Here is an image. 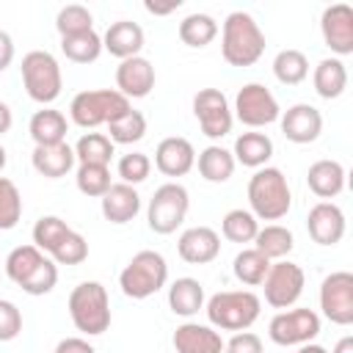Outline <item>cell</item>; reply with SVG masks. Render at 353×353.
I'll return each mask as SVG.
<instances>
[{
  "label": "cell",
  "mask_w": 353,
  "mask_h": 353,
  "mask_svg": "<svg viewBox=\"0 0 353 353\" xmlns=\"http://www.w3.org/2000/svg\"><path fill=\"white\" fill-rule=\"evenodd\" d=\"M55 30L63 36H77V33H85V30H94V14L80 6V3H69L58 11L55 17Z\"/></svg>",
  "instance_id": "cell-40"
},
{
  "label": "cell",
  "mask_w": 353,
  "mask_h": 353,
  "mask_svg": "<svg viewBox=\"0 0 353 353\" xmlns=\"http://www.w3.org/2000/svg\"><path fill=\"white\" fill-rule=\"evenodd\" d=\"M6 163H8V152H6V146L0 143V171L6 168Z\"/></svg>",
  "instance_id": "cell-54"
},
{
  "label": "cell",
  "mask_w": 353,
  "mask_h": 353,
  "mask_svg": "<svg viewBox=\"0 0 353 353\" xmlns=\"http://www.w3.org/2000/svg\"><path fill=\"white\" fill-rule=\"evenodd\" d=\"M11 124H14V113H11V108L0 99V135H6V132L11 130Z\"/></svg>",
  "instance_id": "cell-51"
},
{
  "label": "cell",
  "mask_w": 353,
  "mask_h": 353,
  "mask_svg": "<svg viewBox=\"0 0 353 353\" xmlns=\"http://www.w3.org/2000/svg\"><path fill=\"white\" fill-rule=\"evenodd\" d=\"M61 52L72 63H94L102 55V36L97 30H85L77 36H63L61 39Z\"/></svg>",
  "instance_id": "cell-34"
},
{
  "label": "cell",
  "mask_w": 353,
  "mask_h": 353,
  "mask_svg": "<svg viewBox=\"0 0 353 353\" xmlns=\"http://www.w3.org/2000/svg\"><path fill=\"white\" fill-rule=\"evenodd\" d=\"M215 36H218V22H215V17H210V14H204V11L188 14V17L179 22V39H182V44H188V47H193V50L207 47Z\"/></svg>",
  "instance_id": "cell-32"
},
{
  "label": "cell",
  "mask_w": 353,
  "mask_h": 353,
  "mask_svg": "<svg viewBox=\"0 0 353 353\" xmlns=\"http://www.w3.org/2000/svg\"><path fill=\"white\" fill-rule=\"evenodd\" d=\"M237 121H243L245 127L256 130V127H268L273 121H279L281 108L276 102V97L270 94L268 85L262 83H245L237 97H234V113Z\"/></svg>",
  "instance_id": "cell-9"
},
{
  "label": "cell",
  "mask_w": 353,
  "mask_h": 353,
  "mask_svg": "<svg viewBox=\"0 0 353 353\" xmlns=\"http://www.w3.org/2000/svg\"><path fill=\"white\" fill-rule=\"evenodd\" d=\"M303 284H306V276H303V268L301 265H295L290 259L270 262V270L262 279L265 303H270L273 309H290L301 298Z\"/></svg>",
  "instance_id": "cell-10"
},
{
  "label": "cell",
  "mask_w": 353,
  "mask_h": 353,
  "mask_svg": "<svg viewBox=\"0 0 353 353\" xmlns=\"http://www.w3.org/2000/svg\"><path fill=\"white\" fill-rule=\"evenodd\" d=\"M306 232L317 245H336L345 237V212L334 201H317L306 215Z\"/></svg>",
  "instance_id": "cell-17"
},
{
  "label": "cell",
  "mask_w": 353,
  "mask_h": 353,
  "mask_svg": "<svg viewBox=\"0 0 353 353\" xmlns=\"http://www.w3.org/2000/svg\"><path fill=\"white\" fill-rule=\"evenodd\" d=\"M273 74L284 85H298L309 77V58L301 50L287 47L273 58Z\"/></svg>",
  "instance_id": "cell-35"
},
{
  "label": "cell",
  "mask_w": 353,
  "mask_h": 353,
  "mask_svg": "<svg viewBox=\"0 0 353 353\" xmlns=\"http://www.w3.org/2000/svg\"><path fill=\"white\" fill-rule=\"evenodd\" d=\"M47 254L44 251H39L33 243L30 245H17L8 256H6V276L19 287L39 265H41V259H44Z\"/></svg>",
  "instance_id": "cell-36"
},
{
  "label": "cell",
  "mask_w": 353,
  "mask_h": 353,
  "mask_svg": "<svg viewBox=\"0 0 353 353\" xmlns=\"http://www.w3.org/2000/svg\"><path fill=\"white\" fill-rule=\"evenodd\" d=\"M320 334V314L314 309H306V306H298V309H284L279 312L270 325H268V336L281 345V347H290V345H306L312 342L314 336Z\"/></svg>",
  "instance_id": "cell-11"
},
{
  "label": "cell",
  "mask_w": 353,
  "mask_h": 353,
  "mask_svg": "<svg viewBox=\"0 0 353 353\" xmlns=\"http://www.w3.org/2000/svg\"><path fill=\"white\" fill-rule=\"evenodd\" d=\"M306 185L317 199L328 201L345 190V165L339 160H317L306 171Z\"/></svg>",
  "instance_id": "cell-23"
},
{
  "label": "cell",
  "mask_w": 353,
  "mask_h": 353,
  "mask_svg": "<svg viewBox=\"0 0 353 353\" xmlns=\"http://www.w3.org/2000/svg\"><path fill=\"white\" fill-rule=\"evenodd\" d=\"M116 171H119V176H121L124 185H132L135 188V185H141L152 174V160L143 152H130V154H121L119 157Z\"/></svg>",
  "instance_id": "cell-45"
},
{
  "label": "cell",
  "mask_w": 353,
  "mask_h": 353,
  "mask_svg": "<svg viewBox=\"0 0 353 353\" xmlns=\"http://www.w3.org/2000/svg\"><path fill=\"white\" fill-rule=\"evenodd\" d=\"M14 61V39L0 28V72H6Z\"/></svg>",
  "instance_id": "cell-49"
},
{
  "label": "cell",
  "mask_w": 353,
  "mask_h": 353,
  "mask_svg": "<svg viewBox=\"0 0 353 353\" xmlns=\"http://www.w3.org/2000/svg\"><path fill=\"white\" fill-rule=\"evenodd\" d=\"M33 168L47 179H61L74 168V149L63 141L55 146H36L30 154Z\"/></svg>",
  "instance_id": "cell-24"
},
{
  "label": "cell",
  "mask_w": 353,
  "mask_h": 353,
  "mask_svg": "<svg viewBox=\"0 0 353 353\" xmlns=\"http://www.w3.org/2000/svg\"><path fill=\"white\" fill-rule=\"evenodd\" d=\"M52 353H97V350H94V345H91L88 339H83V336H66V339H61V342L55 345Z\"/></svg>",
  "instance_id": "cell-48"
},
{
  "label": "cell",
  "mask_w": 353,
  "mask_h": 353,
  "mask_svg": "<svg viewBox=\"0 0 353 353\" xmlns=\"http://www.w3.org/2000/svg\"><path fill=\"white\" fill-rule=\"evenodd\" d=\"M154 66L149 58L143 55H135V58H127L116 66V91L127 99H143L149 97V91L154 88Z\"/></svg>",
  "instance_id": "cell-15"
},
{
  "label": "cell",
  "mask_w": 353,
  "mask_h": 353,
  "mask_svg": "<svg viewBox=\"0 0 353 353\" xmlns=\"http://www.w3.org/2000/svg\"><path fill=\"white\" fill-rule=\"evenodd\" d=\"M179 6H182V0H171V3H165V6H160V3H152V0H146V3H143V8H146L149 14H154V17H165V14L176 11Z\"/></svg>",
  "instance_id": "cell-50"
},
{
  "label": "cell",
  "mask_w": 353,
  "mask_h": 353,
  "mask_svg": "<svg viewBox=\"0 0 353 353\" xmlns=\"http://www.w3.org/2000/svg\"><path fill=\"white\" fill-rule=\"evenodd\" d=\"M193 116L201 127V132L212 141H221L223 135L232 132L234 116L229 108V99L221 88H201L193 97Z\"/></svg>",
  "instance_id": "cell-12"
},
{
  "label": "cell",
  "mask_w": 353,
  "mask_h": 353,
  "mask_svg": "<svg viewBox=\"0 0 353 353\" xmlns=\"http://www.w3.org/2000/svg\"><path fill=\"white\" fill-rule=\"evenodd\" d=\"M130 108H132L130 99L121 97L116 88H91V91L74 94V99L69 105V116L77 127L94 130L99 124H110Z\"/></svg>",
  "instance_id": "cell-7"
},
{
  "label": "cell",
  "mask_w": 353,
  "mask_h": 353,
  "mask_svg": "<svg viewBox=\"0 0 353 353\" xmlns=\"http://www.w3.org/2000/svg\"><path fill=\"white\" fill-rule=\"evenodd\" d=\"M207 320L218 331H248L262 312L259 295L251 290H221L204 303Z\"/></svg>",
  "instance_id": "cell-3"
},
{
  "label": "cell",
  "mask_w": 353,
  "mask_h": 353,
  "mask_svg": "<svg viewBox=\"0 0 353 353\" xmlns=\"http://www.w3.org/2000/svg\"><path fill=\"white\" fill-rule=\"evenodd\" d=\"M74 182H77V190L83 196L102 199L113 185L110 182V165H77Z\"/></svg>",
  "instance_id": "cell-41"
},
{
  "label": "cell",
  "mask_w": 353,
  "mask_h": 353,
  "mask_svg": "<svg viewBox=\"0 0 353 353\" xmlns=\"http://www.w3.org/2000/svg\"><path fill=\"white\" fill-rule=\"evenodd\" d=\"M312 83L323 99L342 97L347 88V69H345L342 58H323L312 72Z\"/></svg>",
  "instance_id": "cell-28"
},
{
  "label": "cell",
  "mask_w": 353,
  "mask_h": 353,
  "mask_svg": "<svg viewBox=\"0 0 353 353\" xmlns=\"http://www.w3.org/2000/svg\"><path fill=\"white\" fill-rule=\"evenodd\" d=\"M234 163H243L245 168H262L268 165V160L273 157V141L265 132H243L234 138V149H232Z\"/></svg>",
  "instance_id": "cell-26"
},
{
  "label": "cell",
  "mask_w": 353,
  "mask_h": 353,
  "mask_svg": "<svg viewBox=\"0 0 353 353\" xmlns=\"http://www.w3.org/2000/svg\"><path fill=\"white\" fill-rule=\"evenodd\" d=\"M223 353H265V347L254 331H237L229 342H223Z\"/></svg>",
  "instance_id": "cell-47"
},
{
  "label": "cell",
  "mask_w": 353,
  "mask_h": 353,
  "mask_svg": "<svg viewBox=\"0 0 353 353\" xmlns=\"http://www.w3.org/2000/svg\"><path fill=\"white\" fill-rule=\"evenodd\" d=\"M116 154V143L105 132H85L74 143V160L80 165H110Z\"/></svg>",
  "instance_id": "cell-30"
},
{
  "label": "cell",
  "mask_w": 353,
  "mask_h": 353,
  "mask_svg": "<svg viewBox=\"0 0 353 353\" xmlns=\"http://www.w3.org/2000/svg\"><path fill=\"white\" fill-rule=\"evenodd\" d=\"M190 210V196L188 188L179 182H165L160 185L146 207V223L154 234H171L182 226L185 215Z\"/></svg>",
  "instance_id": "cell-8"
},
{
  "label": "cell",
  "mask_w": 353,
  "mask_h": 353,
  "mask_svg": "<svg viewBox=\"0 0 353 353\" xmlns=\"http://www.w3.org/2000/svg\"><path fill=\"white\" fill-rule=\"evenodd\" d=\"M165 281H168V262L160 251H152V248L138 251L119 273V287L132 301H143L160 292Z\"/></svg>",
  "instance_id": "cell-5"
},
{
  "label": "cell",
  "mask_w": 353,
  "mask_h": 353,
  "mask_svg": "<svg viewBox=\"0 0 353 353\" xmlns=\"http://www.w3.org/2000/svg\"><path fill=\"white\" fill-rule=\"evenodd\" d=\"M298 353H328L323 345H314V342H306V345H301V350Z\"/></svg>",
  "instance_id": "cell-53"
},
{
  "label": "cell",
  "mask_w": 353,
  "mask_h": 353,
  "mask_svg": "<svg viewBox=\"0 0 353 353\" xmlns=\"http://www.w3.org/2000/svg\"><path fill=\"white\" fill-rule=\"evenodd\" d=\"M221 232L229 243H254L259 221L251 215V210H229L221 221Z\"/></svg>",
  "instance_id": "cell-38"
},
{
  "label": "cell",
  "mask_w": 353,
  "mask_h": 353,
  "mask_svg": "<svg viewBox=\"0 0 353 353\" xmlns=\"http://www.w3.org/2000/svg\"><path fill=\"white\" fill-rule=\"evenodd\" d=\"M102 201V215L105 221L110 223H130L138 212H141V196L132 185H124V182H116L110 185V190L99 199Z\"/></svg>",
  "instance_id": "cell-22"
},
{
  "label": "cell",
  "mask_w": 353,
  "mask_h": 353,
  "mask_svg": "<svg viewBox=\"0 0 353 353\" xmlns=\"http://www.w3.org/2000/svg\"><path fill=\"white\" fill-rule=\"evenodd\" d=\"M55 284H58V265L50 256H44L41 265L19 284V290L28 292V295H47V292L55 290Z\"/></svg>",
  "instance_id": "cell-43"
},
{
  "label": "cell",
  "mask_w": 353,
  "mask_h": 353,
  "mask_svg": "<svg viewBox=\"0 0 353 353\" xmlns=\"http://www.w3.org/2000/svg\"><path fill=\"white\" fill-rule=\"evenodd\" d=\"M232 270H234V279L245 287H259L262 279L268 276L270 270V259L265 254H259L256 248H243L234 262H232Z\"/></svg>",
  "instance_id": "cell-33"
},
{
  "label": "cell",
  "mask_w": 353,
  "mask_h": 353,
  "mask_svg": "<svg viewBox=\"0 0 353 353\" xmlns=\"http://www.w3.org/2000/svg\"><path fill=\"white\" fill-rule=\"evenodd\" d=\"M176 251L190 265H207L221 254V237L210 226H190L179 234Z\"/></svg>",
  "instance_id": "cell-19"
},
{
  "label": "cell",
  "mask_w": 353,
  "mask_h": 353,
  "mask_svg": "<svg viewBox=\"0 0 353 353\" xmlns=\"http://www.w3.org/2000/svg\"><path fill=\"white\" fill-rule=\"evenodd\" d=\"M171 345L176 353H223V336L204 323H182L176 325Z\"/></svg>",
  "instance_id": "cell-20"
},
{
  "label": "cell",
  "mask_w": 353,
  "mask_h": 353,
  "mask_svg": "<svg viewBox=\"0 0 353 353\" xmlns=\"http://www.w3.org/2000/svg\"><path fill=\"white\" fill-rule=\"evenodd\" d=\"M265 52V33L248 11H232L221 28V55L229 66H251Z\"/></svg>",
  "instance_id": "cell-1"
},
{
  "label": "cell",
  "mask_w": 353,
  "mask_h": 353,
  "mask_svg": "<svg viewBox=\"0 0 353 353\" xmlns=\"http://www.w3.org/2000/svg\"><path fill=\"white\" fill-rule=\"evenodd\" d=\"M102 50H108L119 61L141 55V50H143V28L138 22H132V19L113 22L102 36Z\"/></svg>",
  "instance_id": "cell-21"
},
{
  "label": "cell",
  "mask_w": 353,
  "mask_h": 353,
  "mask_svg": "<svg viewBox=\"0 0 353 353\" xmlns=\"http://www.w3.org/2000/svg\"><path fill=\"white\" fill-rule=\"evenodd\" d=\"M22 334V312L14 301L0 298V342H11Z\"/></svg>",
  "instance_id": "cell-46"
},
{
  "label": "cell",
  "mask_w": 353,
  "mask_h": 353,
  "mask_svg": "<svg viewBox=\"0 0 353 353\" xmlns=\"http://www.w3.org/2000/svg\"><path fill=\"white\" fill-rule=\"evenodd\" d=\"M292 245H295V237H292V232L287 229V226H281V223H268V226H262L259 232H256V237H254V248L259 251V254H265L270 262L276 259H287V254L292 251Z\"/></svg>",
  "instance_id": "cell-31"
},
{
  "label": "cell",
  "mask_w": 353,
  "mask_h": 353,
  "mask_svg": "<svg viewBox=\"0 0 353 353\" xmlns=\"http://www.w3.org/2000/svg\"><path fill=\"white\" fill-rule=\"evenodd\" d=\"M248 204L256 221H281L292 207V190L281 168L262 165L248 179Z\"/></svg>",
  "instance_id": "cell-2"
},
{
  "label": "cell",
  "mask_w": 353,
  "mask_h": 353,
  "mask_svg": "<svg viewBox=\"0 0 353 353\" xmlns=\"http://www.w3.org/2000/svg\"><path fill=\"white\" fill-rule=\"evenodd\" d=\"M66 116L55 108H41L30 116V124H28V132L33 138L36 146H55V143H63L66 141Z\"/></svg>",
  "instance_id": "cell-25"
},
{
  "label": "cell",
  "mask_w": 353,
  "mask_h": 353,
  "mask_svg": "<svg viewBox=\"0 0 353 353\" xmlns=\"http://www.w3.org/2000/svg\"><path fill=\"white\" fill-rule=\"evenodd\" d=\"M66 309L74 328L85 336H99L110 328V301L99 281H80L69 292Z\"/></svg>",
  "instance_id": "cell-4"
},
{
  "label": "cell",
  "mask_w": 353,
  "mask_h": 353,
  "mask_svg": "<svg viewBox=\"0 0 353 353\" xmlns=\"http://www.w3.org/2000/svg\"><path fill=\"white\" fill-rule=\"evenodd\" d=\"M196 165H199V174H201L207 182L221 185V182H229V179H232L237 163H234V157H232L229 149H223V146H218V143H210L207 149L199 152Z\"/></svg>",
  "instance_id": "cell-29"
},
{
  "label": "cell",
  "mask_w": 353,
  "mask_h": 353,
  "mask_svg": "<svg viewBox=\"0 0 353 353\" xmlns=\"http://www.w3.org/2000/svg\"><path fill=\"white\" fill-rule=\"evenodd\" d=\"M320 33L325 47L339 58L353 52V8L347 3H334L323 8Z\"/></svg>",
  "instance_id": "cell-14"
},
{
  "label": "cell",
  "mask_w": 353,
  "mask_h": 353,
  "mask_svg": "<svg viewBox=\"0 0 353 353\" xmlns=\"http://www.w3.org/2000/svg\"><path fill=\"white\" fill-rule=\"evenodd\" d=\"M320 309L323 317L334 325H350L353 323V273L350 270H334L320 284Z\"/></svg>",
  "instance_id": "cell-13"
},
{
  "label": "cell",
  "mask_w": 353,
  "mask_h": 353,
  "mask_svg": "<svg viewBox=\"0 0 353 353\" xmlns=\"http://www.w3.org/2000/svg\"><path fill=\"white\" fill-rule=\"evenodd\" d=\"M279 121H281L284 138L292 143H312L323 132V113L309 102H298V105L287 108L279 116Z\"/></svg>",
  "instance_id": "cell-16"
},
{
  "label": "cell",
  "mask_w": 353,
  "mask_h": 353,
  "mask_svg": "<svg viewBox=\"0 0 353 353\" xmlns=\"http://www.w3.org/2000/svg\"><path fill=\"white\" fill-rule=\"evenodd\" d=\"M22 218V196L19 188L8 179L0 176V232H8L19 223Z\"/></svg>",
  "instance_id": "cell-42"
},
{
  "label": "cell",
  "mask_w": 353,
  "mask_h": 353,
  "mask_svg": "<svg viewBox=\"0 0 353 353\" xmlns=\"http://www.w3.org/2000/svg\"><path fill=\"white\" fill-rule=\"evenodd\" d=\"M50 259H52L55 265H80V262H85V259H88V243H85V237L72 229V232L58 243V248L50 254Z\"/></svg>",
  "instance_id": "cell-44"
},
{
  "label": "cell",
  "mask_w": 353,
  "mask_h": 353,
  "mask_svg": "<svg viewBox=\"0 0 353 353\" xmlns=\"http://www.w3.org/2000/svg\"><path fill=\"white\" fill-rule=\"evenodd\" d=\"M207 298H204V287L199 279L182 276L168 287V306L174 314L179 317H193L199 314V309H204Z\"/></svg>",
  "instance_id": "cell-27"
},
{
  "label": "cell",
  "mask_w": 353,
  "mask_h": 353,
  "mask_svg": "<svg viewBox=\"0 0 353 353\" xmlns=\"http://www.w3.org/2000/svg\"><path fill=\"white\" fill-rule=\"evenodd\" d=\"M196 165V149L182 135H168L154 149V168L165 176H185Z\"/></svg>",
  "instance_id": "cell-18"
},
{
  "label": "cell",
  "mask_w": 353,
  "mask_h": 353,
  "mask_svg": "<svg viewBox=\"0 0 353 353\" xmlns=\"http://www.w3.org/2000/svg\"><path fill=\"white\" fill-rule=\"evenodd\" d=\"M22 85L28 91V97L39 105H52L61 97L63 88V74H61V63L55 61L52 52L47 50H30L22 58Z\"/></svg>",
  "instance_id": "cell-6"
},
{
  "label": "cell",
  "mask_w": 353,
  "mask_h": 353,
  "mask_svg": "<svg viewBox=\"0 0 353 353\" xmlns=\"http://www.w3.org/2000/svg\"><path fill=\"white\" fill-rule=\"evenodd\" d=\"M143 135H146V116L135 108H130L127 113H121L108 124V138L113 143H138Z\"/></svg>",
  "instance_id": "cell-37"
},
{
  "label": "cell",
  "mask_w": 353,
  "mask_h": 353,
  "mask_svg": "<svg viewBox=\"0 0 353 353\" xmlns=\"http://www.w3.org/2000/svg\"><path fill=\"white\" fill-rule=\"evenodd\" d=\"M331 353H353V336H342V339L334 345Z\"/></svg>",
  "instance_id": "cell-52"
},
{
  "label": "cell",
  "mask_w": 353,
  "mask_h": 353,
  "mask_svg": "<svg viewBox=\"0 0 353 353\" xmlns=\"http://www.w3.org/2000/svg\"><path fill=\"white\" fill-rule=\"evenodd\" d=\"M69 232H72V226L63 218H58V215H41L36 221V226H33V245L39 251H44V254H52L58 248V243Z\"/></svg>",
  "instance_id": "cell-39"
}]
</instances>
